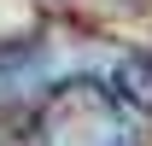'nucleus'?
Listing matches in <instances>:
<instances>
[{"instance_id": "f257e3e1", "label": "nucleus", "mask_w": 152, "mask_h": 146, "mask_svg": "<svg viewBox=\"0 0 152 146\" xmlns=\"http://www.w3.org/2000/svg\"><path fill=\"white\" fill-rule=\"evenodd\" d=\"M35 140L41 146H140V134L129 123V105L111 93V82L64 76L41 93Z\"/></svg>"}, {"instance_id": "f03ea898", "label": "nucleus", "mask_w": 152, "mask_h": 146, "mask_svg": "<svg viewBox=\"0 0 152 146\" xmlns=\"http://www.w3.org/2000/svg\"><path fill=\"white\" fill-rule=\"evenodd\" d=\"M53 82H58L53 47H41V41H6L0 47V105H18L29 93H47Z\"/></svg>"}, {"instance_id": "7ed1b4c3", "label": "nucleus", "mask_w": 152, "mask_h": 146, "mask_svg": "<svg viewBox=\"0 0 152 146\" xmlns=\"http://www.w3.org/2000/svg\"><path fill=\"white\" fill-rule=\"evenodd\" d=\"M111 93H117L129 111H152V58L123 53V58L111 64Z\"/></svg>"}]
</instances>
